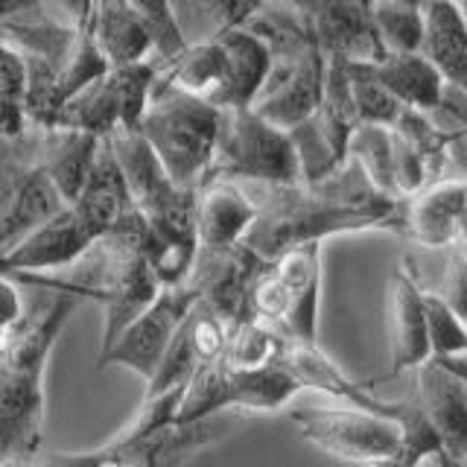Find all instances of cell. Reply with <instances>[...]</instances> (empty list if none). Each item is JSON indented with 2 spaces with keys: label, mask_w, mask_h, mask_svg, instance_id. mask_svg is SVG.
<instances>
[{
  "label": "cell",
  "mask_w": 467,
  "mask_h": 467,
  "mask_svg": "<svg viewBox=\"0 0 467 467\" xmlns=\"http://www.w3.org/2000/svg\"><path fill=\"white\" fill-rule=\"evenodd\" d=\"M348 158L357 161L359 170L368 175L371 184L383 193L394 196L391 184V161H394V131L391 126L379 123H359L348 143ZM398 199V196H394ZM403 202V199H400Z\"/></svg>",
  "instance_id": "484cf974"
},
{
  "label": "cell",
  "mask_w": 467,
  "mask_h": 467,
  "mask_svg": "<svg viewBox=\"0 0 467 467\" xmlns=\"http://www.w3.org/2000/svg\"><path fill=\"white\" fill-rule=\"evenodd\" d=\"M257 219V202L237 182L213 179L196 193V240L202 252H228L243 245Z\"/></svg>",
  "instance_id": "9a60e30c"
},
{
  "label": "cell",
  "mask_w": 467,
  "mask_h": 467,
  "mask_svg": "<svg viewBox=\"0 0 467 467\" xmlns=\"http://www.w3.org/2000/svg\"><path fill=\"white\" fill-rule=\"evenodd\" d=\"M350 94H354V106L359 114V123H379L394 126L403 111V106L394 99L383 85H379L362 65H350Z\"/></svg>",
  "instance_id": "f546056e"
},
{
  "label": "cell",
  "mask_w": 467,
  "mask_h": 467,
  "mask_svg": "<svg viewBox=\"0 0 467 467\" xmlns=\"http://www.w3.org/2000/svg\"><path fill=\"white\" fill-rule=\"evenodd\" d=\"M94 243L97 237L88 231V225L70 208H65L50 223H44L15 248L0 254V275H50L70 269Z\"/></svg>",
  "instance_id": "7c38bea8"
},
{
  "label": "cell",
  "mask_w": 467,
  "mask_h": 467,
  "mask_svg": "<svg viewBox=\"0 0 467 467\" xmlns=\"http://www.w3.org/2000/svg\"><path fill=\"white\" fill-rule=\"evenodd\" d=\"M403 109L432 114L444 99L447 82L420 53H386L379 62L362 65Z\"/></svg>",
  "instance_id": "44dd1931"
},
{
  "label": "cell",
  "mask_w": 467,
  "mask_h": 467,
  "mask_svg": "<svg viewBox=\"0 0 467 467\" xmlns=\"http://www.w3.org/2000/svg\"><path fill=\"white\" fill-rule=\"evenodd\" d=\"M79 304L82 298L70 292L44 289L9 333V350L0 362V464H33L38 459L47 418L44 374L58 333Z\"/></svg>",
  "instance_id": "7a4b0ae2"
},
{
  "label": "cell",
  "mask_w": 467,
  "mask_h": 467,
  "mask_svg": "<svg viewBox=\"0 0 467 467\" xmlns=\"http://www.w3.org/2000/svg\"><path fill=\"white\" fill-rule=\"evenodd\" d=\"M418 377V406L441 438L444 456L450 464H459L467 456V398L464 386L441 368L435 359L415 368Z\"/></svg>",
  "instance_id": "e0dca14e"
},
{
  "label": "cell",
  "mask_w": 467,
  "mask_h": 467,
  "mask_svg": "<svg viewBox=\"0 0 467 467\" xmlns=\"http://www.w3.org/2000/svg\"><path fill=\"white\" fill-rule=\"evenodd\" d=\"M182 0H172V6H179ZM190 4H196V9L202 12V38H213L219 33H225V29H237V26H245L248 21L254 18V15L275 4V0H190Z\"/></svg>",
  "instance_id": "4dcf8cb0"
},
{
  "label": "cell",
  "mask_w": 467,
  "mask_h": 467,
  "mask_svg": "<svg viewBox=\"0 0 467 467\" xmlns=\"http://www.w3.org/2000/svg\"><path fill=\"white\" fill-rule=\"evenodd\" d=\"M406 4H418L420 6V4H427V0H406Z\"/></svg>",
  "instance_id": "7bdbcfd3"
},
{
  "label": "cell",
  "mask_w": 467,
  "mask_h": 467,
  "mask_svg": "<svg viewBox=\"0 0 467 467\" xmlns=\"http://www.w3.org/2000/svg\"><path fill=\"white\" fill-rule=\"evenodd\" d=\"M456 6L462 9V15H464V21H467V0H456Z\"/></svg>",
  "instance_id": "f35d334b"
},
{
  "label": "cell",
  "mask_w": 467,
  "mask_h": 467,
  "mask_svg": "<svg viewBox=\"0 0 467 467\" xmlns=\"http://www.w3.org/2000/svg\"><path fill=\"white\" fill-rule=\"evenodd\" d=\"M219 120L223 109L158 79L138 131L175 184L199 190L211 175Z\"/></svg>",
  "instance_id": "277c9868"
},
{
  "label": "cell",
  "mask_w": 467,
  "mask_h": 467,
  "mask_svg": "<svg viewBox=\"0 0 467 467\" xmlns=\"http://www.w3.org/2000/svg\"><path fill=\"white\" fill-rule=\"evenodd\" d=\"M301 383L281 362L260 368H234L223 357L202 365L187 383L175 423H202L216 412L245 409V412H281L289 409Z\"/></svg>",
  "instance_id": "8992f818"
},
{
  "label": "cell",
  "mask_w": 467,
  "mask_h": 467,
  "mask_svg": "<svg viewBox=\"0 0 467 467\" xmlns=\"http://www.w3.org/2000/svg\"><path fill=\"white\" fill-rule=\"evenodd\" d=\"M362 467H412V464H406L398 452H391V456H383V459H374L368 464H362Z\"/></svg>",
  "instance_id": "8d00e7d4"
},
{
  "label": "cell",
  "mask_w": 467,
  "mask_h": 467,
  "mask_svg": "<svg viewBox=\"0 0 467 467\" xmlns=\"http://www.w3.org/2000/svg\"><path fill=\"white\" fill-rule=\"evenodd\" d=\"M257 219L243 245L263 263L304 243H325L336 234L391 228L403 234V202L383 193L357 161L316 184H257Z\"/></svg>",
  "instance_id": "6da1fadb"
},
{
  "label": "cell",
  "mask_w": 467,
  "mask_h": 467,
  "mask_svg": "<svg viewBox=\"0 0 467 467\" xmlns=\"http://www.w3.org/2000/svg\"><path fill=\"white\" fill-rule=\"evenodd\" d=\"M452 310H456L467 321V248L459 243L450 248V263L444 275V286L438 292Z\"/></svg>",
  "instance_id": "1f68e13d"
},
{
  "label": "cell",
  "mask_w": 467,
  "mask_h": 467,
  "mask_svg": "<svg viewBox=\"0 0 467 467\" xmlns=\"http://www.w3.org/2000/svg\"><path fill=\"white\" fill-rule=\"evenodd\" d=\"M213 179L237 184H298L301 164L296 143L289 131L266 123L254 109H223L208 182Z\"/></svg>",
  "instance_id": "5b68a950"
},
{
  "label": "cell",
  "mask_w": 467,
  "mask_h": 467,
  "mask_svg": "<svg viewBox=\"0 0 467 467\" xmlns=\"http://www.w3.org/2000/svg\"><path fill=\"white\" fill-rule=\"evenodd\" d=\"M286 336L266 325L260 318H248L234 325L228 333V345L223 350V362L234 368H260V365H272L281 359Z\"/></svg>",
  "instance_id": "d4e9b609"
},
{
  "label": "cell",
  "mask_w": 467,
  "mask_h": 467,
  "mask_svg": "<svg viewBox=\"0 0 467 467\" xmlns=\"http://www.w3.org/2000/svg\"><path fill=\"white\" fill-rule=\"evenodd\" d=\"M277 362L292 371V377L298 379L301 389L325 391V394H330V398L339 400L342 406H354V409H362V412L398 420L400 427L415 415V409H418V400H386V398H379L371 386H365V383H359V379L348 377L318 345L296 342V339H289V336H286L281 359H277Z\"/></svg>",
  "instance_id": "8fae6325"
},
{
  "label": "cell",
  "mask_w": 467,
  "mask_h": 467,
  "mask_svg": "<svg viewBox=\"0 0 467 467\" xmlns=\"http://www.w3.org/2000/svg\"><path fill=\"white\" fill-rule=\"evenodd\" d=\"M272 53L248 26L190 41L182 56L161 67L158 79L216 109H252L269 77Z\"/></svg>",
  "instance_id": "3957f363"
},
{
  "label": "cell",
  "mask_w": 467,
  "mask_h": 467,
  "mask_svg": "<svg viewBox=\"0 0 467 467\" xmlns=\"http://www.w3.org/2000/svg\"><path fill=\"white\" fill-rule=\"evenodd\" d=\"M459 245H462V248H467V225H464V231H462V237H459Z\"/></svg>",
  "instance_id": "ab89813d"
},
{
  "label": "cell",
  "mask_w": 467,
  "mask_h": 467,
  "mask_svg": "<svg viewBox=\"0 0 467 467\" xmlns=\"http://www.w3.org/2000/svg\"><path fill=\"white\" fill-rule=\"evenodd\" d=\"M289 420L296 423L304 441L336 459L368 464L398 452L400 423L362 412L354 406H321V409H289Z\"/></svg>",
  "instance_id": "9c48e42d"
},
{
  "label": "cell",
  "mask_w": 467,
  "mask_h": 467,
  "mask_svg": "<svg viewBox=\"0 0 467 467\" xmlns=\"http://www.w3.org/2000/svg\"><path fill=\"white\" fill-rule=\"evenodd\" d=\"M26 126V62L21 50L0 41V135L21 138Z\"/></svg>",
  "instance_id": "4316f807"
},
{
  "label": "cell",
  "mask_w": 467,
  "mask_h": 467,
  "mask_svg": "<svg viewBox=\"0 0 467 467\" xmlns=\"http://www.w3.org/2000/svg\"><path fill=\"white\" fill-rule=\"evenodd\" d=\"M467 225V182L435 179L403 202V234L427 248H452Z\"/></svg>",
  "instance_id": "5bb4252c"
},
{
  "label": "cell",
  "mask_w": 467,
  "mask_h": 467,
  "mask_svg": "<svg viewBox=\"0 0 467 467\" xmlns=\"http://www.w3.org/2000/svg\"><path fill=\"white\" fill-rule=\"evenodd\" d=\"M438 365H441V368H447L452 377L459 379V383L467 389V354L464 357H447V359H435Z\"/></svg>",
  "instance_id": "e575fe53"
},
{
  "label": "cell",
  "mask_w": 467,
  "mask_h": 467,
  "mask_svg": "<svg viewBox=\"0 0 467 467\" xmlns=\"http://www.w3.org/2000/svg\"><path fill=\"white\" fill-rule=\"evenodd\" d=\"M88 29H91V36L109 67H126L155 58V44L150 29L131 12L129 4L94 9Z\"/></svg>",
  "instance_id": "603a6c76"
},
{
  "label": "cell",
  "mask_w": 467,
  "mask_h": 467,
  "mask_svg": "<svg viewBox=\"0 0 467 467\" xmlns=\"http://www.w3.org/2000/svg\"><path fill=\"white\" fill-rule=\"evenodd\" d=\"M374 33L386 53H418L423 38V12L406 0H374L371 9Z\"/></svg>",
  "instance_id": "cb8c5ba5"
},
{
  "label": "cell",
  "mask_w": 467,
  "mask_h": 467,
  "mask_svg": "<svg viewBox=\"0 0 467 467\" xmlns=\"http://www.w3.org/2000/svg\"><path fill=\"white\" fill-rule=\"evenodd\" d=\"M452 467H467V456H464V459H462L459 464H452Z\"/></svg>",
  "instance_id": "b9f144b4"
},
{
  "label": "cell",
  "mask_w": 467,
  "mask_h": 467,
  "mask_svg": "<svg viewBox=\"0 0 467 467\" xmlns=\"http://www.w3.org/2000/svg\"><path fill=\"white\" fill-rule=\"evenodd\" d=\"M26 316V301L21 296V286L15 277L0 275V327L15 330Z\"/></svg>",
  "instance_id": "d6a6232c"
},
{
  "label": "cell",
  "mask_w": 467,
  "mask_h": 467,
  "mask_svg": "<svg viewBox=\"0 0 467 467\" xmlns=\"http://www.w3.org/2000/svg\"><path fill=\"white\" fill-rule=\"evenodd\" d=\"M199 301H202V286L196 284L193 275L182 284L161 286L155 301L106 350H99L97 365L99 368L120 365V368L135 371L150 383L158 365L164 362L172 339L179 336L182 325L196 310Z\"/></svg>",
  "instance_id": "ba28073f"
},
{
  "label": "cell",
  "mask_w": 467,
  "mask_h": 467,
  "mask_svg": "<svg viewBox=\"0 0 467 467\" xmlns=\"http://www.w3.org/2000/svg\"><path fill=\"white\" fill-rule=\"evenodd\" d=\"M325 79L327 56L321 50L304 56H275L252 109L266 123L292 131L318 111L321 97H325Z\"/></svg>",
  "instance_id": "30bf717a"
},
{
  "label": "cell",
  "mask_w": 467,
  "mask_h": 467,
  "mask_svg": "<svg viewBox=\"0 0 467 467\" xmlns=\"http://www.w3.org/2000/svg\"><path fill=\"white\" fill-rule=\"evenodd\" d=\"M9 333H12V330H4V327H0V362H4L6 350H9Z\"/></svg>",
  "instance_id": "74e56055"
},
{
  "label": "cell",
  "mask_w": 467,
  "mask_h": 467,
  "mask_svg": "<svg viewBox=\"0 0 467 467\" xmlns=\"http://www.w3.org/2000/svg\"><path fill=\"white\" fill-rule=\"evenodd\" d=\"M420 56L441 73V79L467 94V21L456 0H427Z\"/></svg>",
  "instance_id": "ffe728a7"
},
{
  "label": "cell",
  "mask_w": 467,
  "mask_h": 467,
  "mask_svg": "<svg viewBox=\"0 0 467 467\" xmlns=\"http://www.w3.org/2000/svg\"><path fill=\"white\" fill-rule=\"evenodd\" d=\"M389 321H391V354H389L391 368L383 379H394L403 371H415L418 365L432 359L427 313H423V289L418 286L415 275L406 266L394 269L391 275Z\"/></svg>",
  "instance_id": "2e32d148"
},
{
  "label": "cell",
  "mask_w": 467,
  "mask_h": 467,
  "mask_svg": "<svg viewBox=\"0 0 467 467\" xmlns=\"http://www.w3.org/2000/svg\"><path fill=\"white\" fill-rule=\"evenodd\" d=\"M158 73L161 65L155 58L126 67H109L102 77H97L91 85L65 102L53 126L79 129L102 140H109L117 131L138 129L140 117L152 99Z\"/></svg>",
  "instance_id": "52a82bcc"
},
{
  "label": "cell",
  "mask_w": 467,
  "mask_h": 467,
  "mask_svg": "<svg viewBox=\"0 0 467 467\" xmlns=\"http://www.w3.org/2000/svg\"><path fill=\"white\" fill-rule=\"evenodd\" d=\"M357 4H362L365 9H371V4H374V0H357Z\"/></svg>",
  "instance_id": "60d3db41"
},
{
  "label": "cell",
  "mask_w": 467,
  "mask_h": 467,
  "mask_svg": "<svg viewBox=\"0 0 467 467\" xmlns=\"http://www.w3.org/2000/svg\"><path fill=\"white\" fill-rule=\"evenodd\" d=\"M126 4L146 24V29H150L152 44H155V62L161 67L184 53L190 41L184 36L179 18H175L172 0H126Z\"/></svg>",
  "instance_id": "83f0119b"
},
{
  "label": "cell",
  "mask_w": 467,
  "mask_h": 467,
  "mask_svg": "<svg viewBox=\"0 0 467 467\" xmlns=\"http://www.w3.org/2000/svg\"><path fill=\"white\" fill-rule=\"evenodd\" d=\"M67 208V202L58 196V190L47 179L38 164L24 175V182L12 193L4 216H0V254L18 245L36 228L50 223Z\"/></svg>",
  "instance_id": "7402d4cb"
},
{
  "label": "cell",
  "mask_w": 467,
  "mask_h": 467,
  "mask_svg": "<svg viewBox=\"0 0 467 467\" xmlns=\"http://www.w3.org/2000/svg\"><path fill=\"white\" fill-rule=\"evenodd\" d=\"M47 6H53L58 12V21L70 24V26H88L91 21V0H44Z\"/></svg>",
  "instance_id": "836d02e7"
},
{
  "label": "cell",
  "mask_w": 467,
  "mask_h": 467,
  "mask_svg": "<svg viewBox=\"0 0 467 467\" xmlns=\"http://www.w3.org/2000/svg\"><path fill=\"white\" fill-rule=\"evenodd\" d=\"M99 146L102 138L79 129L53 126L38 131V167L47 172V179L58 190V196L67 202V208L82 193L99 155Z\"/></svg>",
  "instance_id": "d6986e66"
},
{
  "label": "cell",
  "mask_w": 467,
  "mask_h": 467,
  "mask_svg": "<svg viewBox=\"0 0 467 467\" xmlns=\"http://www.w3.org/2000/svg\"><path fill=\"white\" fill-rule=\"evenodd\" d=\"M284 286L286 310L281 333L296 342L318 345V301H321V243H304L269 260Z\"/></svg>",
  "instance_id": "4fadbf2b"
},
{
  "label": "cell",
  "mask_w": 467,
  "mask_h": 467,
  "mask_svg": "<svg viewBox=\"0 0 467 467\" xmlns=\"http://www.w3.org/2000/svg\"><path fill=\"white\" fill-rule=\"evenodd\" d=\"M70 211L82 219L97 240H102L106 234L120 228L126 219L138 213L135 202H131V193H129L126 175H123L120 164H117L109 140H102L99 155L91 167V175H88V182L82 187V193L77 196V202L70 204Z\"/></svg>",
  "instance_id": "ac0fdd59"
},
{
  "label": "cell",
  "mask_w": 467,
  "mask_h": 467,
  "mask_svg": "<svg viewBox=\"0 0 467 467\" xmlns=\"http://www.w3.org/2000/svg\"><path fill=\"white\" fill-rule=\"evenodd\" d=\"M423 313H427L432 359L464 357L467 354V321L452 310L438 292H423Z\"/></svg>",
  "instance_id": "f1b7e54d"
},
{
  "label": "cell",
  "mask_w": 467,
  "mask_h": 467,
  "mask_svg": "<svg viewBox=\"0 0 467 467\" xmlns=\"http://www.w3.org/2000/svg\"><path fill=\"white\" fill-rule=\"evenodd\" d=\"M286 4L296 6L304 15V18H313V15H318L321 9L330 4V0H286Z\"/></svg>",
  "instance_id": "d590c367"
}]
</instances>
